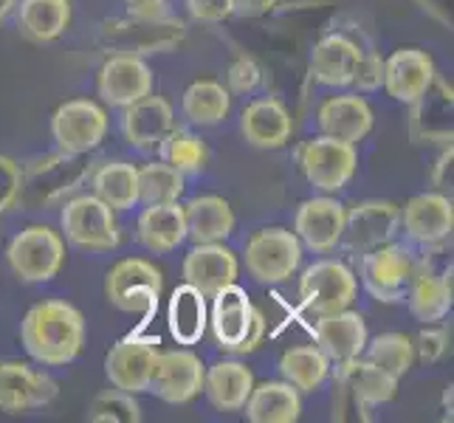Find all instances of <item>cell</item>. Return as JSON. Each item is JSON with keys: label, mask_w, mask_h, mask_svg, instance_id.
Wrapping results in <instances>:
<instances>
[{"label": "cell", "mask_w": 454, "mask_h": 423, "mask_svg": "<svg viewBox=\"0 0 454 423\" xmlns=\"http://www.w3.org/2000/svg\"><path fill=\"white\" fill-rule=\"evenodd\" d=\"M159 353H161L159 341H153V339L128 336L116 341L105 358L107 381L133 396L147 393L153 372H155V362H159Z\"/></svg>", "instance_id": "7c38bea8"}, {"label": "cell", "mask_w": 454, "mask_h": 423, "mask_svg": "<svg viewBox=\"0 0 454 423\" xmlns=\"http://www.w3.org/2000/svg\"><path fill=\"white\" fill-rule=\"evenodd\" d=\"M238 277V257L223 243H195V248L184 257V282H190L207 300L231 286Z\"/></svg>", "instance_id": "ffe728a7"}, {"label": "cell", "mask_w": 454, "mask_h": 423, "mask_svg": "<svg viewBox=\"0 0 454 423\" xmlns=\"http://www.w3.org/2000/svg\"><path fill=\"white\" fill-rule=\"evenodd\" d=\"M121 130H124V138H128L133 147L155 150L172 130H176V114H172V105L164 97H153L150 93V97L124 107Z\"/></svg>", "instance_id": "7402d4cb"}, {"label": "cell", "mask_w": 454, "mask_h": 423, "mask_svg": "<svg viewBox=\"0 0 454 423\" xmlns=\"http://www.w3.org/2000/svg\"><path fill=\"white\" fill-rule=\"evenodd\" d=\"M167 325L169 333L178 344H198L207 333L209 313H207V296L190 282H184L172 291V300L167 308Z\"/></svg>", "instance_id": "d6a6232c"}, {"label": "cell", "mask_w": 454, "mask_h": 423, "mask_svg": "<svg viewBox=\"0 0 454 423\" xmlns=\"http://www.w3.org/2000/svg\"><path fill=\"white\" fill-rule=\"evenodd\" d=\"M14 6H18V0H0V20H6Z\"/></svg>", "instance_id": "f5cc1de1"}, {"label": "cell", "mask_w": 454, "mask_h": 423, "mask_svg": "<svg viewBox=\"0 0 454 423\" xmlns=\"http://www.w3.org/2000/svg\"><path fill=\"white\" fill-rule=\"evenodd\" d=\"M243 138L257 150H279L288 145L294 133L291 114L286 111L283 102L277 99H257L243 111L240 119Z\"/></svg>", "instance_id": "484cf974"}, {"label": "cell", "mask_w": 454, "mask_h": 423, "mask_svg": "<svg viewBox=\"0 0 454 423\" xmlns=\"http://www.w3.org/2000/svg\"><path fill=\"white\" fill-rule=\"evenodd\" d=\"M164 291V274L142 257H128L116 262L105 279L107 302L124 313L153 317Z\"/></svg>", "instance_id": "277c9868"}, {"label": "cell", "mask_w": 454, "mask_h": 423, "mask_svg": "<svg viewBox=\"0 0 454 423\" xmlns=\"http://www.w3.org/2000/svg\"><path fill=\"white\" fill-rule=\"evenodd\" d=\"M186 37L184 20L159 12L133 14L130 18L107 20L102 26V43L114 54H133V57H150V54H167Z\"/></svg>", "instance_id": "7a4b0ae2"}, {"label": "cell", "mask_w": 454, "mask_h": 423, "mask_svg": "<svg viewBox=\"0 0 454 423\" xmlns=\"http://www.w3.org/2000/svg\"><path fill=\"white\" fill-rule=\"evenodd\" d=\"M362 57V49L344 35L322 37L310 51V74L313 80L327 88H348L353 82L356 62Z\"/></svg>", "instance_id": "83f0119b"}, {"label": "cell", "mask_w": 454, "mask_h": 423, "mask_svg": "<svg viewBox=\"0 0 454 423\" xmlns=\"http://www.w3.org/2000/svg\"><path fill=\"white\" fill-rule=\"evenodd\" d=\"M362 93L370 90H379L384 85V59L375 54V51H362L356 62V74H353V82Z\"/></svg>", "instance_id": "ee69618b"}, {"label": "cell", "mask_w": 454, "mask_h": 423, "mask_svg": "<svg viewBox=\"0 0 454 423\" xmlns=\"http://www.w3.org/2000/svg\"><path fill=\"white\" fill-rule=\"evenodd\" d=\"M401 223L410 240L420 246L446 243L454 229V207L443 192H420L406 200Z\"/></svg>", "instance_id": "d6986e66"}, {"label": "cell", "mask_w": 454, "mask_h": 423, "mask_svg": "<svg viewBox=\"0 0 454 423\" xmlns=\"http://www.w3.org/2000/svg\"><path fill=\"white\" fill-rule=\"evenodd\" d=\"M336 367H339L336 381L353 396V401L358 403L362 412H367L370 406H379V403H387L395 398L398 379L384 372L379 364L367 362V358L356 356L350 362H341Z\"/></svg>", "instance_id": "d4e9b609"}, {"label": "cell", "mask_w": 454, "mask_h": 423, "mask_svg": "<svg viewBox=\"0 0 454 423\" xmlns=\"http://www.w3.org/2000/svg\"><path fill=\"white\" fill-rule=\"evenodd\" d=\"M300 167L310 186H317L322 192H339L356 176V145H348V141H339L333 136L310 138L300 150Z\"/></svg>", "instance_id": "30bf717a"}, {"label": "cell", "mask_w": 454, "mask_h": 423, "mask_svg": "<svg viewBox=\"0 0 454 423\" xmlns=\"http://www.w3.org/2000/svg\"><path fill=\"white\" fill-rule=\"evenodd\" d=\"M319 130L322 136H333L348 145L364 141L372 130V111L358 93H344V97L327 99L319 107Z\"/></svg>", "instance_id": "4316f807"}, {"label": "cell", "mask_w": 454, "mask_h": 423, "mask_svg": "<svg viewBox=\"0 0 454 423\" xmlns=\"http://www.w3.org/2000/svg\"><path fill=\"white\" fill-rule=\"evenodd\" d=\"M277 6V0H234V14L240 18H262Z\"/></svg>", "instance_id": "681fc988"}, {"label": "cell", "mask_w": 454, "mask_h": 423, "mask_svg": "<svg viewBox=\"0 0 454 423\" xmlns=\"http://www.w3.org/2000/svg\"><path fill=\"white\" fill-rule=\"evenodd\" d=\"M62 231L68 243L88 252H114L119 246V223L114 209L97 195H76L62 207Z\"/></svg>", "instance_id": "52a82bcc"}, {"label": "cell", "mask_w": 454, "mask_h": 423, "mask_svg": "<svg viewBox=\"0 0 454 423\" xmlns=\"http://www.w3.org/2000/svg\"><path fill=\"white\" fill-rule=\"evenodd\" d=\"M6 260L14 277L31 282H49L59 274L62 262H66V240L59 238V231L49 226H28L20 234H14Z\"/></svg>", "instance_id": "5b68a950"}, {"label": "cell", "mask_w": 454, "mask_h": 423, "mask_svg": "<svg viewBox=\"0 0 454 423\" xmlns=\"http://www.w3.org/2000/svg\"><path fill=\"white\" fill-rule=\"evenodd\" d=\"M186 238L192 243H223L234 231V212L221 195H200L184 207Z\"/></svg>", "instance_id": "1f68e13d"}, {"label": "cell", "mask_w": 454, "mask_h": 423, "mask_svg": "<svg viewBox=\"0 0 454 423\" xmlns=\"http://www.w3.org/2000/svg\"><path fill=\"white\" fill-rule=\"evenodd\" d=\"M279 372H283V381L296 387L300 393H317L325 384L327 372H331V362H327V356L317 344H300V348H291L283 353Z\"/></svg>", "instance_id": "8d00e7d4"}, {"label": "cell", "mask_w": 454, "mask_h": 423, "mask_svg": "<svg viewBox=\"0 0 454 423\" xmlns=\"http://www.w3.org/2000/svg\"><path fill=\"white\" fill-rule=\"evenodd\" d=\"M167 0H124V6H128L133 14H147V12H159L164 9Z\"/></svg>", "instance_id": "816d5d0a"}, {"label": "cell", "mask_w": 454, "mask_h": 423, "mask_svg": "<svg viewBox=\"0 0 454 423\" xmlns=\"http://www.w3.org/2000/svg\"><path fill=\"white\" fill-rule=\"evenodd\" d=\"M434 62L420 49H398L384 59V88L401 105H412L434 82Z\"/></svg>", "instance_id": "44dd1931"}, {"label": "cell", "mask_w": 454, "mask_h": 423, "mask_svg": "<svg viewBox=\"0 0 454 423\" xmlns=\"http://www.w3.org/2000/svg\"><path fill=\"white\" fill-rule=\"evenodd\" d=\"M401 226V209L389 200H364L344 215L341 240L350 252L367 255L384 243H393Z\"/></svg>", "instance_id": "4fadbf2b"}, {"label": "cell", "mask_w": 454, "mask_h": 423, "mask_svg": "<svg viewBox=\"0 0 454 423\" xmlns=\"http://www.w3.org/2000/svg\"><path fill=\"white\" fill-rule=\"evenodd\" d=\"M243 410L252 423H294L300 420L302 398L300 389L288 381H265L252 387V396Z\"/></svg>", "instance_id": "4dcf8cb0"}, {"label": "cell", "mask_w": 454, "mask_h": 423, "mask_svg": "<svg viewBox=\"0 0 454 423\" xmlns=\"http://www.w3.org/2000/svg\"><path fill=\"white\" fill-rule=\"evenodd\" d=\"M254 375L243 362H217L203 375V393L221 412H240L252 396Z\"/></svg>", "instance_id": "f546056e"}, {"label": "cell", "mask_w": 454, "mask_h": 423, "mask_svg": "<svg viewBox=\"0 0 454 423\" xmlns=\"http://www.w3.org/2000/svg\"><path fill=\"white\" fill-rule=\"evenodd\" d=\"M302 262V243L288 229H260L246 243V269L260 286H279L294 277Z\"/></svg>", "instance_id": "8992f818"}, {"label": "cell", "mask_w": 454, "mask_h": 423, "mask_svg": "<svg viewBox=\"0 0 454 423\" xmlns=\"http://www.w3.org/2000/svg\"><path fill=\"white\" fill-rule=\"evenodd\" d=\"M93 195L114 212L133 209L138 203V169L124 161H105L93 172Z\"/></svg>", "instance_id": "74e56055"}, {"label": "cell", "mask_w": 454, "mask_h": 423, "mask_svg": "<svg viewBox=\"0 0 454 423\" xmlns=\"http://www.w3.org/2000/svg\"><path fill=\"white\" fill-rule=\"evenodd\" d=\"M88 420L93 423H138L142 420V406H138L133 393L124 389H102V393L90 401Z\"/></svg>", "instance_id": "60d3db41"}, {"label": "cell", "mask_w": 454, "mask_h": 423, "mask_svg": "<svg viewBox=\"0 0 454 423\" xmlns=\"http://www.w3.org/2000/svg\"><path fill=\"white\" fill-rule=\"evenodd\" d=\"M344 215L348 209L341 207L336 198H310L300 203L294 217V234L300 238L302 246H308L310 252L327 255L341 243L344 231Z\"/></svg>", "instance_id": "2e32d148"}, {"label": "cell", "mask_w": 454, "mask_h": 423, "mask_svg": "<svg viewBox=\"0 0 454 423\" xmlns=\"http://www.w3.org/2000/svg\"><path fill=\"white\" fill-rule=\"evenodd\" d=\"M262 336H265V317L260 310H254V319H252V331L246 333V339L234 348V356H248L254 353L260 344H262Z\"/></svg>", "instance_id": "c3c4849f"}, {"label": "cell", "mask_w": 454, "mask_h": 423, "mask_svg": "<svg viewBox=\"0 0 454 423\" xmlns=\"http://www.w3.org/2000/svg\"><path fill=\"white\" fill-rule=\"evenodd\" d=\"M313 339H317V348L327 356V362L341 364V362H350L356 356H362L370 336H367V322L362 313L344 308L336 313H327V317H317Z\"/></svg>", "instance_id": "ac0fdd59"}, {"label": "cell", "mask_w": 454, "mask_h": 423, "mask_svg": "<svg viewBox=\"0 0 454 423\" xmlns=\"http://www.w3.org/2000/svg\"><path fill=\"white\" fill-rule=\"evenodd\" d=\"M364 350H367V362L379 364L384 372H389L398 381L412 370V362H415V344L403 333H381L372 341L367 339Z\"/></svg>", "instance_id": "f35d334b"}, {"label": "cell", "mask_w": 454, "mask_h": 423, "mask_svg": "<svg viewBox=\"0 0 454 423\" xmlns=\"http://www.w3.org/2000/svg\"><path fill=\"white\" fill-rule=\"evenodd\" d=\"M203 375H207V367L192 350H167L159 353L147 393L164 403H190L203 393Z\"/></svg>", "instance_id": "5bb4252c"}, {"label": "cell", "mask_w": 454, "mask_h": 423, "mask_svg": "<svg viewBox=\"0 0 454 423\" xmlns=\"http://www.w3.org/2000/svg\"><path fill=\"white\" fill-rule=\"evenodd\" d=\"M226 80H229V93H252L262 80V71L252 57H238L229 66Z\"/></svg>", "instance_id": "f6af8a7d"}, {"label": "cell", "mask_w": 454, "mask_h": 423, "mask_svg": "<svg viewBox=\"0 0 454 423\" xmlns=\"http://www.w3.org/2000/svg\"><path fill=\"white\" fill-rule=\"evenodd\" d=\"M20 190H23V169L20 164L0 155V215L9 212L14 203H20Z\"/></svg>", "instance_id": "7bdbcfd3"}, {"label": "cell", "mask_w": 454, "mask_h": 423, "mask_svg": "<svg viewBox=\"0 0 454 423\" xmlns=\"http://www.w3.org/2000/svg\"><path fill=\"white\" fill-rule=\"evenodd\" d=\"M451 88L434 76V82L410 105V133L415 141L451 145Z\"/></svg>", "instance_id": "cb8c5ba5"}, {"label": "cell", "mask_w": 454, "mask_h": 423, "mask_svg": "<svg viewBox=\"0 0 454 423\" xmlns=\"http://www.w3.org/2000/svg\"><path fill=\"white\" fill-rule=\"evenodd\" d=\"M184 195V172L167 161H155L138 169V200L142 203H176Z\"/></svg>", "instance_id": "ab89813d"}, {"label": "cell", "mask_w": 454, "mask_h": 423, "mask_svg": "<svg viewBox=\"0 0 454 423\" xmlns=\"http://www.w3.org/2000/svg\"><path fill=\"white\" fill-rule=\"evenodd\" d=\"M161 159L176 167L178 172H200L203 164H207V147H203V141L192 133H184V130H172L161 145Z\"/></svg>", "instance_id": "b9f144b4"}, {"label": "cell", "mask_w": 454, "mask_h": 423, "mask_svg": "<svg viewBox=\"0 0 454 423\" xmlns=\"http://www.w3.org/2000/svg\"><path fill=\"white\" fill-rule=\"evenodd\" d=\"M212 300L215 305H212L209 325H212L215 341L221 350L234 353V348H238L246 339V333L252 331V319L257 308L248 300V294L240 286H234V282L217 291Z\"/></svg>", "instance_id": "603a6c76"}, {"label": "cell", "mask_w": 454, "mask_h": 423, "mask_svg": "<svg viewBox=\"0 0 454 423\" xmlns=\"http://www.w3.org/2000/svg\"><path fill=\"white\" fill-rule=\"evenodd\" d=\"M406 305L410 313L424 325H434L449 317L451 302H454V291H451V269L441 277L434 274H415L410 282V291H406Z\"/></svg>", "instance_id": "836d02e7"}, {"label": "cell", "mask_w": 454, "mask_h": 423, "mask_svg": "<svg viewBox=\"0 0 454 423\" xmlns=\"http://www.w3.org/2000/svg\"><path fill=\"white\" fill-rule=\"evenodd\" d=\"M432 181H434V186H446V184H451V145L443 150L441 161L434 164V176H432Z\"/></svg>", "instance_id": "f907efd6"}, {"label": "cell", "mask_w": 454, "mask_h": 423, "mask_svg": "<svg viewBox=\"0 0 454 423\" xmlns=\"http://www.w3.org/2000/svg\"><path fill=\"white\" fill-rule=\"evenodd\" d=\"M449 348V339H446V331H441V327H429L427 331H420L418 336V356L424 358V362H437Z\"/></svg>", "instance_id": "7dc6e473"}, {"label": "cell", "mask_w": 454, "mask_h": 423, "mask_svg": "<svg viewBox=\"0 0 454 423\" xmlns=\"http://www.w3.org/2000/svg\"><path fill=\"white\" fill-rule=\"evenodd\" d=\"M418 274L412 252L401 243H384L362 257V282L379 302H403L410 282Z\"/></svg>", "instance_id": "ba28073f"}, {"label": "cell", "mask_w": 454, "mask_h": 423, "mask_svg": "<svg viewBox=\"0 0 454 423\" xmlns=\"http://www.w3.org/2000/svg\"><path fill=\"white\" fill-rule=\"evenodd\" d=\"M97 90L102 102L114 107H128L153 93V71L142 57L111 54L99 68Z\"/></svg>", "instance_id": "9a60e30c"}, {"label": "cell", "mask_w": 454, "mask_h": 423, "mask_svg": "<svg viewBox=\"0 0 454 423\" xmlns=\"http://www.w3.org/2000/svg\"><path fill=\"white\" fill-rule=\"evenodd\" d=\"M186 240V217L184 207L176 203H147V209L138 215V243L147 252L169 255Z\"/></svg>", "instance_id": "f1b7e54d"}, {"label": "cell", "mask_w": 454, "mask_h": 423, "mask_svg": "<svg viewBox=\"0 0 454 423\" xmlns=\"http://www.w3.org/2000/svg\"><path fill=\"white\" fill-rule=\"evenodd\" d=\"M186 6L200 23H221L234 14V0H186Z\"/></svg>", "instance_id": "bcb514c9"}, {"label": "cell", "mask_w": 454, "mask_h": 423, "mask_svg": "<svg viewBox=\"0 0 454 423\" xmlns=\"http://www.w3.org/2000/svg\"><path fill=\"white\" fill-rule=\"evenodd\" d=\"M184 116L192 124L200 128H212V124H221L229 111H231V93L215 80H198L184 90Z\"/></svg>", "instance_id": "d590c367"}, {"label": "cell", "mask_w": 454, "mask_h": 423, "mask_svg": "<svg viewBox=\"0 0 454 423\" xmlns=\"http://www.w3.org/2000/svg\"><path fill=\"white\" fill-rule=\"evenodd\" d=\"M57 398V384L45 372L20 362H0V410L20 415L49 406Z\"/></svg>", "instance_id": "e0dca14e"}, {"label": "cell", "mask_w": 454, "mask_h": 423, "mask_svg": "<svg viewBox=\"0 0 454 423\" xmlns=\"http://www.w3.org/2000/svg\"><path fill=\"white\" fill-rule=\"evenodd\" d=\"M20 339L35 362L45 367H62L82 353L85 319L66 300H45L23 317Z\"/></svg>", "instance_id": "6da1fadb"}, {"label": "cell", "mask_w": 454, "mask_h": 423, "mask_svg": "<svg viewBox=\"0 0 454 423\" xmlns=\"http://www.w3.org/2000/svg\"><path fill=\"white\" fill-rule=\"evenodd\" d=\"M356 291H358L356 274L339 260L313 262L300 279L302 308L313 313V317H327V313L350 308V302L356 300Z\"/></svg>", "instance_id": "9c48e42d"}, {"label": "cell", "mask_w": 454, "mask_h": 423, "mask_svg": "<svg viewBox=\"0 0 454 423\" xmlns=\"http://www.w3.org/2000/svg\"><path fill=\"white\" fill-rule=\"evenodd\" d=\"M51 136L57 141V150L88 155L107 136V114L90 99L62 102L51 116Z\"/></svg>", "instance_id": "8fae6325"}, {"label": "cell", "mask_w": 454, "mask_h": 423, "mask_svg": "<svg viewBox=\"0 0 454 423\" xmlns=\"http://www.w3.org/2000/svg\"><path fill=\"white\" fill-rule=\"evenodd\" d=\"M88 176H90V161L85 155L57 150L54 155L37 159L28 169H23L20 203L49 207V203H57L59 198L71 195Z\"/></svg>", "instance_id": "3957f363"}, {"label": "cell", "mask_w": 454, "mask_h": 423, "mask_svg": "<svg viewBox=\"0 0 454 423\" xmlns=\"http://www.w3.org/2000/svg\"><path fill=\"white\" fill-rule=\"evenodd\" d=\"M71 23L68 0H20L18 4V26L23 37L31 43H51L66 35Z\"/></svg>", "instance_id": "e575fe53"}]
</instances>
